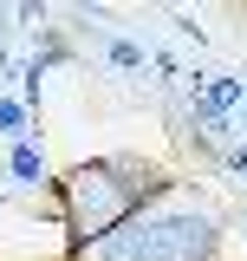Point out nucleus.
Returning <instances> with one entry per match:
<instances>
[{
	"mask_svg": "<svg viewBox=\"0 0 247 261\" xmlns=\"http://www.w3.org/2000/svg\"><path fill=\"white\" fill-rule=\"evenodd\" d=\"M65 261H221V216L169 183L130 222L98 235L91 248H72Z\"/></svg>",
	"mask_w": 247,
	"mask_h": 261,
	"instance_id": "f257e3e1",
	"label": "nucleus"
},
{
	"mask_svg": "<svg viewBox=\"0 0 247 261\" xmlns=\"http://www.w3.org/2000/svg\"><path fill=\"white\" fill-rule=\"evenodd\" d=\"M163 190H169V176L156 163H143V157H91V163H72L59 183H52L72 248H91L98 235H111L117 222H130Z\"/></svg>",
	"mask_w": 247,
	"mask_h": 261,
	"instance_id": "f03ea898",
	"label": "nucleus"
},
{
	"mask_svg": "<svg viewBox=\"0 0 247 261\" xmlns=\"http://www.w3.org/2000/svg\"><path fill=\"white\" fill-rule=\"evenodd\" d=\"M7 170H13V176H20V183H33V190H39V183H59V176H52V170H46V150H33L26 137H20V144H13V150H7Z\"/></svg>",
	"mask_w": 247,
	"mask_h": 261,
	"instance_id": "7ed1b4c3",
	"label": "nucleus"
},
{
	"mask_svg": "<svg viewBox=\"0 0 247 261\" xmlns=\"http://www.w3.org/2000/svg\"><path fill=\"white\" fill-rule=\"evenodd\" d=\"M104 53H111V65H117V72H137V65H143V46H130V39H111Z\"/></svg>",
	"mask_w": 247,
	"mask_h": 261,
	"instance_id": "20e7f679",
	"label": "nucleus"
},
{
	"mask_svg": "<svg viewBox=\"0 0 247 261\" xmlns=\"http://www.w3.org/2000/svg\"><path fill=\"white\" fill-rule=\"evenodd\" d=\"M0 130H7V137L26 130V105H20V98H0Z\"/></svg>",
	"mask_w": 247,
	"mask_h": 261,
	"instance_id": "39448f33",
	"label": "nucleus"
},
{
	"mask_svg": "<svg viewBox=\"0 0 247 261\" xmlns=\"http://www.w3.org/2000/svg\"><path fill=\"white\" fill-rule=\"evenodd\" d=\"M0 202H7V196H0Z\"/></svg>",
	"mask_w": 247,
	"mask_h": 261,
	"instance_id": "423d86ee",
	"label": "nucleus"
}]
</instances>
